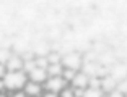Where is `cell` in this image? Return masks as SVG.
Instances as JSON below:
<instances>
[{
  "label": "cell",
  "mask_w": 127,
  "mask_h": 97,
  "mask_svg": "<svg viewBox=\"0 0 127 97\" xmlns=\"http://www.w3.org/2000/svg\"><path fill=\"white\" fill-rule=\"evenodd\" d=\"M5 86L10 91H18L21 87L26 86V75L23 71H13V73H7L3 78Z\"/></svg>",
  "instance_id": "1"
},
{
  "label": "cell",
  "mask_w": 127,
  "mask_h": 97,
  "mask_svg": "<svg viewBox=\"0 0 127 97\" xmlns=\"http://www.w3.org/2000/svg\"><path fill=\"white\" fill-rule=\"evenodd\" d=\"M65 86H67V81L62 78V76H59V78H49L47 82H46V87H47L49 92H62L64 89H65Z\"/></svg>",
  "instance_id": "2"
},
{
  "label": "cell",
  "mask_w": 127,
  "mask_h": 97,
  "mask_svg": "<svg viewBox=\"0 0 127 97\" xmlns=\"http://www.w3.org/2000/svg\"><path fill=\"white\" fill-rule=\"evenodd\" d=\"M62 65L67 66L68 70L78 71V68L82 66V58H80V55H77V53H70V55H67L62 60Z\"/></svg>",
  "instance_id": "3"
},
{
  "label": "cell",
  "mask_w": 127,
  "mask_h": 97,
  "mask_svg": "<svg viewBox=\"0 0 127 97\" xmlns=\"http://www.w3.org/2000/svg\"><path fill=\"white\" fill-rule=\"evenodd\" d=\"M23 65H25V62H23L20 57H10L7 65H5V68H7L8 73H13V71H21Z\"/></svg>",
  "instance_id": "4"
},
{
  "label": "cell",
  "mask_w": 127,
  "mask_h": 97,
  "mask_svg": "<svg viewBox=\"0 0 127 97\" xmlns=\"http://www.w3.org/2000/svg\"><path fill=\"white\" fill-rule=\"evenodd\" d=\"M49 76H47V71L42 70V68H36L30 73V81L31 82H37V84H41L42 81H47Z\"/></svg>",
  "instance_id": "5"
},
{
  "label": "cell",
  "mask_w": 127,
  "mask_h": 97,
  "mask_svg": "<svg viewBox=\"0 0 127 97\" xmlns=\"http://www.w3.org/2000/svg\"><path fill=\"white\" fill-rule=\"evenodd\" d=\"M88 81H90V78H88V75H85V73H77V76L73 78V81H72V84H73L75 89H86L88 87Z\"/></svg>",
  "instance_id": "6"
},
{
  "label": "cell",
  "mask_w": 127,
  "mask_h": 97,
  "mask_svg": "<svg viewBox=\"0 0 127 97\" xmlns=\"http://www.w3.org/2000/svg\"><path fill=\"white\" fill-rule=\"evenodd\" d=\"M116 89H117V81L112 78V76L101 79V91H104L106 94H109V92H112V91H116Z\"/></svg>",
  "instance_id": "7"
},
{
  "label": "cell",
  "mask_w": 127,
  "mask_h": 97,
  "mask_svg": "<svg viewBox=\"0 0 127 97\" xmlns=\"http://www.w3.org/2000/svg\"><path fill=\"white\" fill-rule=\"evenodd\" d=\"M25 94H28L30 97H37L41 96V84H37V82H26V86H25Z\"/></svg>",
  "instance_id": "8"
},
{
  "label": "cell",
  "mask_w": 127,
  "mask_h": 97,
  "mask_svg": "<svg viewBox=\"0 0 127 97\" xmlns=\"http://www.w3.org/2000/svg\"><path fill=\"white\" fill-rule=\"evenodd\" d=\"M46 71H47V76H49V78H59V76H62V73H64L62 63H57V65H49Z\"/></svg>",
  "instance_id": "9"
},
{
  "label": "cell",
  "mask_w": 127,
  "mask_h": 97,
  "mask_svg": "<svg viewBox=\"0 0 127 97\" xmlns=\"http://www.w3.org/2000/svg\"><path fill=\"white\" fill-rule=\"evenodd\" d=\"M83 97H103V91L101 89H91V87H86Z\"/></svg>",
  "instance_id": "10"
},
{
  "label": "cell",
  "mask_w": 127,
  "mask_h": 97,
  "mask_svg": "<svg viewBox=\"0 0 127 97\" xmlns=\"http://www.w3.org/2000/svg\"><path fill=\"white\" fill-rule=\"evenodd\" d=\"M77 73H78V71H75V70H68V68H65V70H64V73H62V78L65 79V81H73V78L75 76H77Z\"/></svg>",
  "instance_id": "11"
},
{
  "label": "cell",
  "mask_w": 127,
  "mask_h": 97,
  "mask_svg": "<svg viewBox=\"0 0 127 97\" xmlns=\"http://www.w3.org/2000/svg\"><path fill=\"white\" fill-rule=\"evenodd\" d=\"M88 87H91V89H101V79L96 78V76H91L90 81H88Z\"/></svg>",
  "instance_id": "12"
},
{
  "label": "cell",
  "mask_w": 127,
  "mask_h": 97,
  "mask_svg": "<svg viewBox=\"0 0 127 97\" xmlns=\"http://www.w3.org/2000/svg\"><path fill=\"white\" fill-rule=\"evenodd\" d=\"M60 97H75L73 89H64L62 92H60Z\"/></svg>",
  "instance_id": "13"
},
{
  "label": "cell",
  "mask_w": 127,
  "mask_h": 97,
  "mask_svg": "<svg viewBox=\"0 0 127 97\" xmlns=\"http://www.w3.org/2000/svg\"><path fill=\"white\" fill-rule=\"evenodd\" d=\"M108 97H124V94L121 92L119 89H116V91H112V92H109Z\"/></svg>",
  "instance_id": "14"
},
{
  "label": "cell",
  "mask_w": 127,
  "mask_h": 97,
  "mask_svg": "<svg viewBox=\"0 0 127 97\" xmlns=\"http://www.w3.org/2000/svg\"><path fill=\"white\" fill-rule=\"evenodd\" d=\"M5 71H7V68H5V65H0V79H3V78H5V75H7Z\"/></svg>",
  "instance_id": "15"
},
{
  "label": "cell",
  "mask_w": 127,
  "mask_h": 97,
  "mask_svg": "<svg viewBox=\"0 0 127 97\" xmlns=\"http://www.w3.org/2000/svg\"><path fill=\"white\" fill-rule=\"evenodd\" d=\"M11 97H26V94H25V92H16V94H13Z\"/></svg>",
  "instance_id": "16"
},
{
  "label": "cell",
  "mask_w": 127,
  "mask_h": 97,
  "mask_svg": "<svg viewBox=\"0 0 127 97\" xmlns=\"http://www.w3.org/2000/svg\"><path fill=\"white\" fill-rule=\"evenodd\" d=\"M44 97H59L56 92H47V94H44Z\"/></svg>",
  "instance_id": "17"
},
{
  "label": "cell",
  "mask_w": 127,
  "mask_h": 97,
  "mask_svg": "<svg viewBox=\"0 0 127 97\" xmlns=\"http://www.w3.org/2000/svg\"><path fill=\"white\" fill-rule=\"evenodd\" d=\"M5 87H7V86H5V81H3V79H0V91H3Z\"/></svg>",
  "instance_id": "18"
},
{
  "label": "cell",
  "mask_w": 127,
  "mask_h": 97,
  "mask_svg": "<svg viewBox=\"0 0 127 97\" xmlns=\"http://www.w3.org/2000/svg\"><path fill=\"white\" fill-rule=\"evenodd\" d=\"M0 97H7V96H2V94H0Z\"/></svg>",
  "instance_id": "19"
}]
</instances>
